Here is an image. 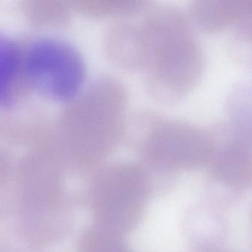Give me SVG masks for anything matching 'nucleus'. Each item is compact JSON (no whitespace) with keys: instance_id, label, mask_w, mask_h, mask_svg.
Segmentation results:
<instances>
[{"instance_id":"13","label":"nucleus","mask_w":252,"mask_h":252,"mask_svg":"<svg viewBox=\"0 0 252 252\" xmlns=\"http://www.w3.org/2000/svg\"><path fill=\"white\" fill-rule=\"evenodd\" d=\"M147 5L144 0H94L84 2L82 8L96 17L126 18L141 12Z\"/></svg>"},{"instance_id":"5","label":"nucleus","mask_w":252,"mask_h":252,"mask_svg":"<svg viewBox=\"0 0 252 252\" xmlns=\"http://www.w3.org/2000/svg\"><path fill=\"white\" fill-rule=\"evenodd\" d=\"M154 193L153 178L142 163L115 162L97 169L85 201L95 225L123 237L139 225Z\"/></svg>"},{"instance_id":"12","label":"nucleus","mask_w":252,"mask_h":252,"mask_svg":"<svg viewBox=\"0 0 252 252\" xmlns=\"http://www.w3.org/2000/svg\"><path fill=\"white\" fill-rule=\"evenodd\" d=\"M79 252H132L122 237L94 224L87 228L79 240Z\"/></svg>"},{"instance_id":"7","label":"nucleus","mask_w":252,"mask_h":252,"mask_svg":"<svg viewBox=\"0 0 252 252\" xmlns=\"http://www.w3.org/2000/svg\"><path fill=\"white\" fill-rule=\"evenodd\" d=\"M22 69L33 89L58 101L76 98L86 76L85 62L77 50L54 38L32 42L21 59Z\"/></svg>"},{"instance_id":"14","label":"nucleus","mask_w":252,"mask_h":252,"mask_svg":"<svg viewBox=\"0 0 252 252\" xmlns=\"http://www.w3.org/2000/svg\"><path fill=\"white\" fill-rule=\"evenodd\" d=\"M191 252H231V251L224 250V249H212V250H192Z\"/></svg>"},{"instance_id":"11","label":"nucleus","mask_w":252,"mask_h":252,"mask_svg":"<svg viewBox=\"0 0 252 252\" xmlns=\"http://www.w3.org/2000/svg\"><path fill=\"white\" fill-rule=\"evenodd\" d=\"M21 71V56L12 41L0 33V107L12 101Z\"/></svg>"},{"instance_id":"1","label":"nucleus","mask_w":252,"mask_h":252,"mask_svg":"<svg viewBox=\"0 0 252 252\" xmlns=\"http://www.w3.org/2000/svg\"><path fill=\"white\" fill-rule=\"evenodd\" d=\"M146 38V85L153 98L175 103L195 88L204 70L203 48L184 9L152 8L143 17Z\"/></svg>"},{"instance_id":"6","label":"nucleus","mask_w":252,"mask_h":252,"mask_svg":"<svg viewBox=\"0 0 252 252\" xmlns=\"http://www.w3.org/2000/svg\"><path fill=\"white\" fill-rule=\"evenodd\" d=\"M243 119L232 118L215 129L216 150L204 193L206 203L220 210L238 204L252 186V132Z\"/></svg>"},{"instance_id":"8","label":"nucleus","mask_w":252,"mask_h":252,"mask_svg":"<svg viewBox=\"0 0 252 252\" xmlns=\"http://www.w3.org/2000/svg\"><path fill=\"white\" fill-rule=\"evenodd\" d=\"M190 17L206 32L233 28L239 36L252 37V0H195Z\"/></svg>"},{"instance_id":"9","label":"nucleus","mask_w":252,"mask_h":252,"mask_svg":"<svg viewBox=\"0 0 252 252\" xmlns=\"http://www.w3.org/2000/svg\"><path fill=\"white\" fill-rule=\"evenodd\" d=\"M105 51L119 67L132 71L144 70L146 39L141 20H122L113 23L106 34Z\"/></svg>"},{"instance_id":"2","label":"nucleus","mask_w":252,"mask_h":252,"mask_svg":"<svg viewBox=\"0 0 252 252\" xmlns=\"http://www.w3.org/2000/svg\"><path fill=\"white\" fill-rule=\"evenodd\" d=\"M128 95L125 84L113 75L97 78L75 104L69 155L82 169H93L120 144L127 127Z\"/></svg>"},{"instance_id":"10","label":"nucleus","mask_w":252,"mask_h":252,"mask_svg":"<svg viewBox=\"0 0 252 252\" xmlns=\"http://www.w3.org/2000/svg\"><path fill=\"white\" fill-rule=\"evenodd\" d=\"M183 231L193 250L220 249L228 234L226 219L220 209L209 203L190 208L183 220Z\"/></svg>"},{"instance_id":"3","label":"nucleus","mask_w":252,"mask_h":252,"mask_svg":"<svg viewBox=\"0 0 252 252\" xmlns=\"http://www.w3.org/2000/svg\"><path fill=\"white\" fill-rule=\"evenodd\" d=\"M136 146L142 163L156 181H169L179 171L208 166L216 150L215 130L156 113L138 116Z\"/></svg>"},{"instance_id":"4","label":"nucleus","mask_w":252,"mask_h":252,"mask_svg":"<svg viewBox=\"0 0 252 252\" xmlns=\"http://www.w3.org/2000/svg\"><path fill=\"white\" fill-rule=\"evenodd\" d=\"M20 181V234L32 246L53 244L67 233L71 222L57 163L45 155L29 156L22 165Z\"/></svg>"}]
</instances>
